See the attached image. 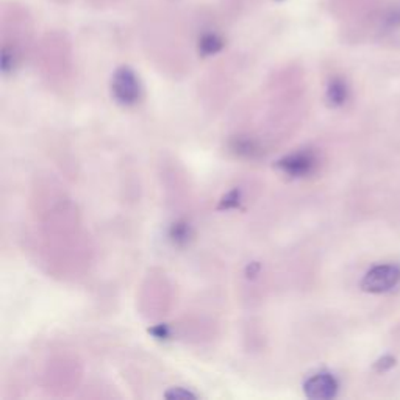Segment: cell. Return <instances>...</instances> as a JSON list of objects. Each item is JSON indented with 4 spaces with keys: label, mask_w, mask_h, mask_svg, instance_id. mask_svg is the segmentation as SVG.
<instances>
[{
    "label": "cell",
    "mask_w": 400,
    "mask_h": 400,
    "mask_svg": "<svg viewBox=\"0 0 400 400\" xmlns=\"http://www.w3.org/2000/svg\"><path fill=\"white\" fill-rule=\"evenodd\" d=\"M317 160L314 154L308 150H300L280 158L275 166L290 179H303L314 172Z\"/></svg>",
    "instance_id": "3957f363"
},
{
    "label": "cell",
    "mask_w": 400,
    "mask_h": 400,
    "mask_svg": "<svg viewBox=\"0 0 400 400\" xmlns=\"http://www.w3.org/2000/svg\"><path fill=\"white\" fill-rule=\"evenodd\" d=\"M168 399H196L197 396L194 392H191L190 390H185V388H170V390L164 394Z\"/></svg>",
    "instance_id": "30bf717a"
},
{
    "label": "cell",
    "mask_w": 400,
    "mask_h": 400,
    "mask_svg": "<svg viewBox=\"0 0 400 400\" xmlns=\"http://www.w3.org/2000/svg\"><path fill=\"white\" fill-rule=\"evenodd\" d=\"M232 150L234 154L244 158H255L257 155H260V146H258L257 141L250 138H234L232 141Z\"/></svg>",
    "instance_id": "52a82bcc"
},
{
    "label": "cell",
    "mask_w": 400,
    "mask_h": 400,
    "mask_svg": "<svg viewBox=\"0 0 400 400\" xmlns=\"http://www.w3.org/2000/svg\"><path fill=\"white\" fill-rule=\"evenodd\" d=\"M400 281V268L394 264H380L369 270L361 281L363 291L380 294L392 290Z\"/></svg>",
    "instance_id": "7a4b0ae2"
},
{
    "label": "cell",
    "mask_w": 400,
    "mask_h": 400,
    "mask_svg": "<svg viewBox=\"0 0 400 400\" xmlns=\"http://www.w3.org/2000/svg\"><path fill=\"white\" fill-rule=\"evenodd\" d=\"M241 200H243V194H241L239 190L228 191L226 196L221 199L219 205H217V210H221V211H223V210H226V211L237 210V208H239Z\"/></svg>",
    "instance_id": "ba28073f"
},
{
    "label": "cell",
    "mask_w": 400,
    "mask_h": 400,
    "mask_svg": "<svg viewBox=\"0 0 400 400\" xmlns=\"http://www.w3.org/2000/svg\"><path fill=\"white\" fill-rule=\"evenodd\" d=\"M349 97L347 85L341 79H333L327 86V102L332 107H341Z\"/></svg>",
    "instance_id": "5b68a950"
},
{
    "label": "cell",
    "mask_w": 400,
    "mask_h": 400,
    "mask_svg": "<svg viewBox=\"0 0 400 400\" xmlns=\"http://www.w3.org/2000/svg\"><path fill=\"white\" fill-rule=\"evenodd\" d=\"M394 364H396V360H394V358L383 357L381 360L375 363V368H377V370H388L390 368H392Z\"/></svg>",
    "instance_id": "7c38bea8"
},
{
    "label": "cell",
    "mask_w": 400,
    "mask_h": 400,
    "mask_svg": "<svg viewBox=\"0 0 400 400\" xmlns=\"http://www.w3.org/2000/svg\"><path fill=\"white\" fill-rule=\"evenodd\" d=\"M169 239L174 246H186L192 238V228L186 221H177L169 227Z\"/></svg>",
    "instance_id": "8992f818"
},
{
    "label": "cell",
    "mask_w": 400,
    "mask_h": 400,
    "mask_svg": "<svg viewBox=\"0 0 400 400\" xmlns=\"http://www.w3.org/2000/svg\"><path fill=\"white\" fill-rule=\"evenodd\" d=\"M199 49L203 55H213L222 49V41L214 34H207V37L200 39Z\"/></svg>",
    "instance_id": "9c48e42d"
},
{
    "label": "cell",
    "mask_w": 400,
    "mask_h": 400,
    "mask_svg": "<svg viewBox=\"0 0 400 400\" xmlns=\"http://www.w3.org/2000/svg\"><path fill=\"white\" fill-rule=\"evenodd\" d=\"M149 333L158 341H166L170 338V330L168 326H164V323H160V326H155L149 328Z\"/></svg>",
    "instance_id": "8fae6325"
},
{
    "label": "cell",
    "mask_w": 400,
    "mask_h": 400,
    "mask_svg": "<svg viewBox=\"0 0 400 400\" xmlns=\"http://www.w3.org/2000/svg\"><path fill=\"white\" fill-rule=\"evenodd\" d=\"M141 83L138 75L130 68H119L111 79V96L119 105L132 107L141 99Z\"/></svg>",
    "instance_id": "6da1fadb"
},
{
    "label": "cell",
    "mask_w": 400,
    "mask_h": 400,
    "mask_svg": "<svg viewBox=\"0 0 400 400\" xmlns=\"http://www.w3.org/2000/svg\"><path fill=\"white\" fill-rule=\"evenodd\" d=\"M258 272H260V264L258 263H250L247 266V277H255Z\"/></svg>",
    "instance_id": "4fadbf2b"
},
{
    "label": "cell",
    "mask_w": 400,
    "mask_h": 400,
    "mask_svg": "<svg viewBox=\"0 0 400 400\" xmlns=\"http://www.w3.org/2000/svg\"><path fill=\"white\" fill-rule=\"evenodd\" d=\"M339 383L330 372H317L303 383L305 396L313 400L333 399L338 394Z\"/></svg>",
    "instance_id": "277c9868"
}]
</instances>
